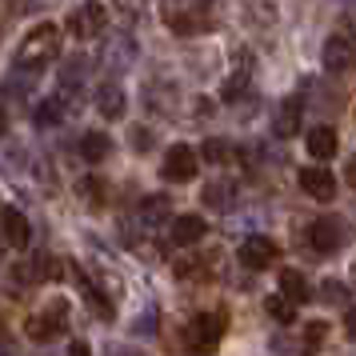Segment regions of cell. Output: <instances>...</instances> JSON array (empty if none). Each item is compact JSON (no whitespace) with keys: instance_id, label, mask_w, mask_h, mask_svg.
I'll return each mask as SVG.
<instances>
[{"instance_id":"obj_7","label":"cell","mask_w":356,"mask_h":356,"mask_svg":"<svg viewBox=\"0 0 356 356\" xmlns=\"http://www.w3.org/2000/svg\"><path fill=\"white\" fill-rule=\"evenodd\" d=\"M340 241H344V228H340L337 216H321V220H312V228H308V244L316 248V252H337Z\"/></svg>"},{"instance_id":"obj_4","label":"cell","mask_w":356,"mask_h":356,"mask_svg":"<svg viewBox=\"0 0 356 356\" xmlns=\"http://www.w3.org/2000/svg\"><path fill=\"white\" fill-rule=\"evenodd\" d=\"M68 321V305L65 300H52L44 312H36V316H29V324H24V332H29V340H36V344H44V340H52L60 328H65Z\"/></svg>"},{"instance_id":"obj_18","label":"cell","mask_w":356,"mask_h":356,"mask_svg":"<svg viewBox=\"0 0 356 356\" xmlns=\"http://www.w3.org/2000/svg\"><path fill=\"white\" fill-rule=\"evenodd\" d=\"M76 276H81V273H76ZM81 292H84V300H88V308L97 312L100 321H113V300H108V296H104L100 289H92V284H88L84 276H81Z\"/></svg>"},{"instance_id":"obj_14","label":"cell","mask_w":356,"mask_h":356,"mask_svg":"<svg viewBox=\"0 0 356 356\" xmlns=\"http://www.w3.org/2000/svg\"><path fill=\"white\" fill-rule=\"evenodd\" d=\"M337 132L328 129V124H316V129H308V156H316V161H328V156H337Z\"/></svg>"},{"instance_id":"obj_11","label":"cell","mask_w":356,"mask_h":356,"mask_svg":"<svg viewBox=\"0 0 356 356\" xmlns=\"http://www.w3.org/2000/svg\"><path fill=\"white\" fill-rule=\"evenodd\" d=\"M0 236L13 244V248H29L33 228H29V220H24V212L20 209H0Z\"/></svg>"},{"instance_id":"obj_1","label":"cell","mask_w":356,"mask_h":356,"mask_svg":"<svg viewBox=\"0 0 356 356\" xmlns=\"http://www.w3.org/2000/svg\"><path fill=\"white\" fill-rule=\"evenodd\" d=\"M60 56V29L56 24H36L33 33L20 40V49H17V65L20 68H44L52 65Z\"/></svg>"},{"instance_id":"obj_32","label":"cell","mask_w":356,"mask_h":356,"mask_svg":"<svg viewBox=\"0 0 356 356\" xmlns=\"http://www.w3.org/2000/svg\"><path fill=\"white\" fill-rule=\"evenodd\" d=\"M8 129V120H4V108H0V132Z\"/></svg>"},{"instance_id":"obj_6","label":"cell","mask_w":356,"mask_h":356,"mask_svg":"<svg viewBox=\"0 0 356 356\" xmlns=\"http://www.w3.org/2000/svg\"><path fill=\"white\" fill-rule=\"evenodd\" d=\"M276 257H280V248H276V241H268V236H248V241L241 244V264L252 268V273H264L268 264H276Z\"/></svg>"},{"instance_id":"obj_22","label":"cell","mask_w":356,"mask_h":356,"mask_svg":"<svg viewBox=\"0 0 356 356\" xmlns=\"http://www.w3.org/2000/svg\"><path fill=\"white\" fill-rule=\"evenodd\" d=\"M60 116H65V104H60V100H44V104H36V120H40V124H56Z\"/></svg>"},{"instance_id":"obj_19","label":"cell","mask_w":356,"mask_h":356,"mask_svg":"<svg viewBox=\"0 0 356 356\" xmlns=\"http://www.w3.org/2000/svg\"><path fill=\"white\" fill-rule=\"evenodd\" d=\"M264 312H268L276 324H292L296 321V308H292L284 296H268V300H264Z\"/></svg>"},{"instance_id":"obj_20","label":"cell","mask_w":356,"mask_h":356,"mask_svg":"<svg viewBox=\"0 0 356 356\" xmlns=\"http://www.w3.org/2000/svg\"><path fill=\"white\" fill-rule=\"evenodd\" d=\"M81 196H84V204H104L108 200V184L97 177H84L81 180Z\"/></svg>"},{"instance_id":"obj_17","label":"cell","mask_w":356,"mask_h":356,"mask_svg":"<svg viewBox=\"0 0 356 356\" xmlns=\"http://www.w3.org/2000/svg\"><path fill=\"white\" fill-rule=\"evenodd\" d=\"M300 132V97H289L276 113V136H296Z\"/></svg>"},{"instance_id":"obj_25","label":"cell","mask_w":356,"mask_h":356,"mask_svg":"<svg viewBox=\"0 0 356 356\" xmlns=\"http://www.w3.org/2000/svg\"><path fill=\"white\" fill-rule=\"evenodd\" d=\"M321 296H324V305H344V300H348V292H344V284H337V280H324Z\"/></svg>"},{"instance_id":"obj_16","label":"cell","mask_w":356,"mask_h":356,"mask_svg":"<svg viewBox=\"0 0 356 356\" xmlns=\"http://www.w3.org/2000/svg\"><path fill=\"white\" fill-rule=\"evenodd\" d=\"M108 152H113V140H108V132H84V136H81V156H84L88 164L108 161Z\"/></svg>"},{"instance_id":"obj_13","label":"cell","mask_w":356,"mask_h":356,"mask_svg":"<svg viewBox=\"0 0 356 356\" xmlns=\"http://www.w3.org/2000/svg\"><path fill=\"white\" fill-rule=\"evenodd\" d=\"M280 296H284L292 308L305 305V300H312V289H308L305 273H296V268H284V273H280Z\"/></svg>"},{"instance_id":"obj_2","label":"cell","mask_w":356,"mask_h":356,"mask_svg":"<svg viewBox=\"0 0 356 356\" xmlns=\"http://www.w3.org/2000/svg\"><path fill=\"white\" fill-rule=\"evenodd\" d=\"M225 328H228V321H225V312H200V316H193L188 321V348L193 353H200V356H209V353H216V344H220V337H225Z\"/></svg>"},{"instance_id":"obj_24","label":"cell","mask_w":356,"mask_h":356,"mask_svg":"<svg viewBox=\"0 0 356 356\" xmlns=\"http://www.w3.org/2000/svg\"><path fill=\"white\" fill-rule=\"evenodd\" d=\"M168 216V196H148L145 200V220H161Z\"/></svg>"},{"instance_id":"obj_21","label":"cell","mask_w":356,"mask_h":356,"mask_svg":"<svg viewBox=\"0 0 356 356\" xmlns=\"http://www.w3.org/2000/svg\"><path fill=\"white\" fill-rule=\"evenodd\" d=\"M324 337H328V324H324V321H312V324L305 328V353H316V348L324 344Z\"/></svg>"},{"instance_id":"obj_8","label":"cell","mask_w":356,"mask_h":356,"mask_svg":"<svg viewBox=\"0 0 356 356\" xmlns=\"http://www.w3.org/2000/svg\"><path fill=\"white\" fill-rule=\"evenodd\" d=\"M324 68L328 72H353L356 68V40H348V36H328V44H324Z\"/></svg>"},{"instance_id":"obj_5","label":"cell","mask_w":356,"mask_h":356,"mask_svg":"<svg viewBox=\"0 0 356 356\" xmlns=\"http://www.w3.org/2000/svg\"><path fill=\"white\" fill-rule=\"evenodd\" d=\"M196 164L200 161H196V152L188 145H172L161 161V177L172 180V184H188V180L196 177Z\"/></svg>"},{"instance_id":"obj_9","label":"cell","mask_w":356,"mask_h":356,"mask_svg":"<svg viewBox=\"0 0 356 356\" xmlns=\"http://www.w3.org/2000/svg\"><path fill=\"white\" fill-rule=\"evenodd\" d=\"M300 188H305L312 200H332V196H337V177H332L324 164H312V168H300Z\"/></svg>"},{"instance_id":"obj_29","label":"cell","mask_w":356,"mask_h":356,"mask_svg":"<svg viewBox=\"0 0 356 356\" xmlns=\"http://www.w3.org/2000/svg\"><path fill=\"white\" fill-rule=\"evenodd\" d=\"M344 332H348V340H356V308L344 312Z\"/></svg>"},{"instance_id":"obj_3","label":"cell","mask_w":356,"mask_h":356,"mask_svg":"<svg viewBox=\"0 0 356 356\" xmlns=\"http://www.w3.org/2000/svg\"><path fill=\"white\" fill-rule=\"evenodd\" d=\"M164 20L177 36H196L212 29V8L209 4H164Z\"/></svg>"},{"instance_id":"obj_10","label":"cell","mask_w":356,"mask_h":356,"mask_svg":"<svg viewBox=\"0 0 356 356\" xmlns=\"http://www.w3.org/2000/svg\"><path fill=\"white\" fill-rule=\"evenodd\" d=\"M100 24H104V8L100 4H81L72 17H68V33L76 36V40H92L100 33Z\"/></svg>"},{"instance_id":"obj_31","label":"cell","mask_w":356,"mask_h":356,"mask_svg":"<svg viewBox=\"0 0 356 356\" xmlns=\"http://www.w3.org/2000/svg\"><path fill=\"white\" fill-rule=\"evenodd\" d=\"M348 184H353V188H356V156H353V161H348Z\"/></svg>"},{"instance_id":"obj_30","label":"cell","mask_w":356,"mask_h":356,"mask_svg":"<svg viewBox=\"0 0 356 356\" xmlns=\"http://www.w3.org/2000/svg\"><path fill=\"white\" fill-rule=\"evenodd\" d=\"M68 353H72V356H92V353H88V344H84V340H72V344H68Z\"/></svg>"},{"instance_id":"obj_27","label":"cell","mask_w":356,"mask_h":356,"mask_svg":"<svg viewBox=\"0 0 356 356\" xmlns=\"http://www.w3.org/2000/svg\"><path fill=\"white\" fill-rule=\"evenodd\" d=\"M40 273L49 276V280H60V276H65V264L52 260V257H40Z\"/></svg>"},{"instance_id":"obj_15","label":"cell","mask_w":356,"mask_h":356,"mask_svg":"<svg viewBox=\"0 0 356 356\" xmlns=\"http://www.w3.org/2000/svg\"><path fill=\"white\" fill-rule=\"evenodd\" d=\"M97 108H100L104 120H120V116H124V92H120V84H100Z\"/></svg>"},{"instance_id":"obj_12","label":"cell","mask_w":356,"mask_h":356,"mask_svg":"<svg viewBox=\"0 0 356 356\" xmlns=\"http://www.w3.org/2000/svg\"><path fill=\"white\" fill-rule=\"evenodd\" d=\"M204 232H209V220L204 216H193L188 212V216H177L172 220V244L177 248H193L196 241H204Z\"/></svg>"},{"instance_id":"obj_26","label":"cell","mask_w":356,"mask_h":356,"mask_svg":"<svg viewBox=\"0 0 356 356\" xmlns=\"http://www.w3.org/2000/svg\"><path fill=\"white\" fill-rule=\"evenodd\" d=\"M244 84H248V72H241V76H232V81H225V100L244 97Z\"/></svg>"},{"instance_id":"obj_28","label":"cell","mask_w":356,"mask_h":356,"mask_svg":"<svg viewBox=\"0 0 356 356\" xmlns=\"http://www.w3.org/2000/svg\"><path fill=\"white\" fill-rule=\"evenodd\" d=\"M225 184H209V193H204V200L209 204H228V193H220Z\"/></svg>"},{"instance_id":"obj_23","label":"cell","mask_w":356,"mask_h":356,"mask_svg":"<svg viewBox=\"0 0 356 356\" xmlns=\"http://www.w3.org/2000/svg\"><path fill=\"white\" fill-rule=\"evenodd\" d=\"M200 156H204V161H212V164H225V161H228V145H225V140H216V136H212V140H204V148H200Z\"/></svg>"}]
</instances>
